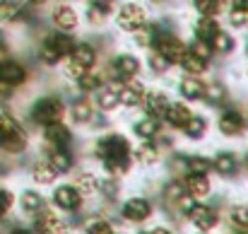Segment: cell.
I'll use <instances>...</instances> for the list:
<instances>
[{"label": "cell", "mask_w": 248, "mask_h": 234, "mask_svg": "<svg viewBox=\"0 0 248 234\" xmlns=\"http://www.w3.org/2000/svg\"><path fill=\"white\" fill-rule=\"evenodd\" d=\"M207 44H210V49H215L217 53H227V51H232V49H234V39H232L229 34H224L222 29H219V32L207 41Z\"/></svg>", "instance_id": "cell-33"}, {"label": "cell", "mask_w": 248, "mask_h": 234, "mask_svg": "<svg viewBox=\"0 0 248 234\" xmlns=\"http://www.w3.org/2000/svg\"><path fill=\"white\" fill-rule=\"evenodd\" d=\"M190 51H193L195 56H200V58H205V61H207V56H210V44H207V41H200V39H198V41H195V44L190 46Z\"/></svg>", "instance_id": "cell-46"}, {"label": "cell", "mask_w": 248, "mask_h": 234, "mask_svg": "<svg viewBox=\"0 0 248 234\" xmlns=\"http://www.w3.org/2000/svg\"><path fill=\"white\" fill-rule=\"evenodd\" d=\"M22 210L27 215H36L39 210H44V198L36 191H24L22 193Z\"/></svg>", "instance_id": "cell-28"}, {"label": "cell", "mask_w": 248, "mask_h": 234, "mask_svg": "<svg viewBox=\"0 0 248 234\" xmlns=\"http://www.w3.org/2000/svg\"><path fill=\"white\" fill-rule=\"evenodd\" d=\"M217 32H219V27H217V22H215L212 17H202V19L198 22V27H195V34H198L200 41H210Z\"/></svg>", "instance_id": "cell-32"}, {"label": "cell", "mask_w": 248, "mask_h": 234, "mask_svg": "<svg viewBox=\"0 0 248 234\" xmlns=\"http://www.w3.org/2000/svg\"><path fill=\"white\" fill-rule=\"evenodd\" d=\"M118 104H121V97H118V89L116 87H104L99 92V106L104 111H113Z\"/></svg>", "instance_id": "cell-30"}, {"label": "cell", "mask_w": 248, "mask_h": 234, "mask_svg": "<svg viewBox=\"0 0 248 234\" xmlns=\"http://www.w3.org/2000/svg\"><path fill=\"white\" fill-rule=\"evenodd\" d=\"M0 12H2V17H5V19H17V15H19V5H17V2H12V5H10V2L5 0V5L0 7Z\"/></svg>", "instance_id": "cell-45"}, {"label": "cell", "mask_w": 248, "mask_h": 234, "mask_svg": "<svg viewBox=\"0 0 248 234\" xmlns=\"http://www.w3.org/2000/svg\"><path fill=\"white\" fill-rule=\"evenodd\" d=\"M181 66H183V70H186V73H190V75H200V73H205L207 61H205V58H200V56H195L193 51H186V53H183V58H181Z\"/></svg>", "instance_id": "cell-25"}, {"label": "cell", "mask_w": 248, "mask_h": 234, "mask_svg": "<svg viewBox=\"0 0 248 234\" xmlns=\"http://www.w3.org/2000/svg\"><path fill=\"white\" fill-rule=\"evenodd\" d=\"M63 101L58 97H44L31 106V118L39 126H51V123H61L63 118Z\"/></svg>", "instance_id": "cell-3"}, {"label": "cell", "mask_w": 248, "mask_h": 234, "mask_svg": "<svg viewBox=\"0 0 248 234\" xmlns=\"http://www.w3.org/2000/svg\"><path fill=\"white\" fill-rule=\"evenodd\" d=\"M48 162H51V167L58 174H63V171H68L73 167V157H70V152L65 148H51L48 150Z\"/></svg>", "instance_id": "cell-21"}, {"label": "cell", "mask_w": 248, "mask_h": 234, "mask_svg": "<svg viewBox=\"0 0 248 234\" xmlns=\"http://www.w3.org/2000/svg\"><path fill=\"white\" fill-rule=\"evenodd\" d=\"M53 203H56V208H61L65 213H75L82 203V193L75 186H58L53 193Z\"/></svg>", "instance_id": "cell-9"}, {"label": "cell", "mask_w": 248, "mask_h": 234, "mask_svg": "<svg viewBox=\"0 0 248 234\" xmlns=\"http://www.w3.org/2000/svg\"><path fill=\"white\" fill-rule=\"evenodd\" d=\"M155 41V32L152 29H138V44L140 46H147Z\"/></svg>", "instance_id": "cell-48"}, {"label": "cell", "mask_w": 248, "mask_h": 234, "mask_svg": "<svg viewBox=\"0 0 248 234\" xmlns=\"http://www.w3.org/2000/svg\"><path fill=\"white\" fill-rule=\"evenodd\" d=\"M147 234H171V232H169L166 227H155V230H150Z\"/></svg>", "instance_id": "cell-51"}, {"label": "cell", "mask_w": 248, "mask_h": 234, "mask_svg": "<svg viewBox=\"0 0 248 234\" xmlns=\"http://www.w3.org/2000/svg\"><path fill=\"white\" fill-rule=\"evenodd\" d=\"M31 176H34V181H36V184L48 186V184H53V181L58 179V171L51 167V162H48V159H44V162H36V164H34Z\"/></svg>", "instance_id": "cell-20"}, {"label": "cell", "mask_w": 248, "mask_h": 234, "mask_svg": "<svg viewBox=\"0 0 248 234\" xmlns=\"http://www.w3.org/2000/svg\"><path fill=\"white\" fill-rule=\"evenodd\" d=\"M188 220L193 222L195 230L210 232L217 225V213H215V208H207V205H193L188 210Z\"/></svg>", "instance_id": "cell-10"}, {"label": "cell", "mask_w": 248, "mask_h": 234, "mask_svg": "<svg viewBox=\"0 0 248 234\" xmlns=\"http://www.w3.org/2000/svg\"><path fill=\"white\" fill-rule=\"evenodd\" d=\"M10 234H34V232H29V230H24V227H17V230H12Z\"/></svg>", "instance_id": "cell-52"}, {"label": "cell", "mask_w": 248, "mask_h": 234, "mask_svg": "<svg viewBox=\"0 0 248 234\" xmlns=\"http://www.w3.org/2000/svg\"><path fill=\"white\" fill-rule=\"evenodd\" d=\"M2 5H5V0H0V7H2Z\"/></svg>", "instance_id": "cell-56"}, {"label": "cell", "mask_w": 248, "mask_h": 234, "mask_svg": "<svg viewBox=\"0 0 248 234\" xmlns=\"http://www.w3.org/2000/svg\"><path fill=\"white\" fill-rule=\"evenodd\" d=\"M229 19H232V24H234V27H244V24L248 22V12L239 10V7H234V10H232V17H229Z\"/></svg>", "instance_id": "cell-47"}, {"label": "cell", "mask_w": 248, "mask_h": 234, "mask_svg": "<svg viewBox=\"0 0 248 234\" xmlns=\"http://www.w3.org/2000/svg\"><path fill=\"white\" fill-rule=\"evenodd\" d=\"M150 215H152V205H150V201H145V198H130V201H125V205H123V217L130 220V222H142V220H147Z\"/></svg>", "instance_id": "cell-12"}, {"label": "cell", "mask_w": 248, "mask_h": 234, "mask_svg": "<svg viewBox=\"0 0 248 234\" xmlns=\"http://www.w3.org/2000/svg\"><path fill=\"white\" fill-rule=\"evenodd\" d=\"M108 12H111V5L106 0H94V2L87 5V17L92 22H104L108 17Z\"/></svg>", "instance_id": "cell-29"}, {"label": "cell", "mask_w": 248, "mask_h": 234, "mask_svg": "<svg viewBox=\"0 0 248 234\" xmlns=\"http://www.w3.org/2000/svg\"><path fill=\"white\" fill-rule=\"evenodd\" d=\"M150 68H152L155 73H164L166 68H169V61H166L162 53H152V58H150Z\"/></svg>", "instance_id": "cell-44"}, {"label": "cell", "mask_w": 248, "mask_h": 234, "mask_svg": "<svg viewBox=\"0 0 248 234\" xmlns=\"http://www.w3.org/2000/svg\"><path fill=\"white\" fill-rule=\"evenodd\" d=\"M224 94H227V92H224V87H222V84H217V82L205 87V97H207L210 101H222V99H224Z\"/></svg>", "instance_id": "cell-43"}, {"label": "cell", "mask_w": 248, "mask_h": 234, "mask_svg": "<svg viewBox=\"0 0 248 234\" xmlns=\"http://www.w3.org/2000/svg\"><path fill=\"white\" fill-rule=\"evenodd\" d=\"M135 133L140 135V138H155L157 133H159V121L155 118V116H147V118H142V121H138L135 123Z\"/></svg>", "instance_id": "cell-31"}, {"label": "cell", "mask_w": 248, "mask_h": 234, "mask_svg": "<svg viewBox=\"0 0 248 234\" xmlns=\"http://www.w3.org/2000/svg\"><path fill=\"white\" fill-rule=\"evenodd\" d=\"M234 7H239V10L248 12V0H234Z\"/></svg>", "instance_id": "cell-50"}, {"label": "cell", "mask_w": 248, "mask_h": 234, "mask_svg": "<svg viewBox=\"0 0 248 234\" xmlns=\"http://www.w3.org/2000/svg\"><path fill=\"white\" fill-rule=\"evenodd\" d=\"M34 227H36V234H68L65 222L51 210H39Z\"/></svg>", "instance_id": "cell-8"}, {"label": "cell", "mask_w": 248, "mask_h": 234, "mask_svg": "<svg viewBox=\"0 0 248 234\" xmlns=\"http://www.w3.org/2000/svg\"><path fill=\"white\" fill-rule=\"evenodd\" d=\"M152 2H162V0H152Z\"/></svg>", "instance_id": "cell-57"}, {"label": "cell", "mask_w": 248, "mask_h": 234, "mask_svg": "<svg viewBox=\"0 0 248 234\" xmlns=\"http://www.w3.org/2000/svg\"><path fill=\"white\" fill-rule=\"evenodd\" d=\"M229 220L236 230H248V205H236L229 213Z\"/></svg>", "instance_id": "cell-37"}, {"label": "cell", "mask_w": 248, "mask_h": 234, "mask_svg": "<svg viewBox=\"0 0 248 234\" xmlns=\"http://www.w3.org/2000/svg\"><path fill=\"white\" fill-rule=\"evenodd\" d=\"M73 118H75L78 123H89V121H92V104H89L87 99L75 101V106H73Z\"/></svg>", "instance_id": "cell-36"}, {"label": "cell", "mask_w": 248, "mask_h": 234, "mask_svg": "<svg viewBox=\"0 0 248 234\" xmlns=\"http://www.w3.org/2000/svg\"><path fill=\"white\" fill-rule=\"evenodd\" d=\"M193 114H190V109L186 106V104H169V109H166V114H164V118H166V123L169 126H173V128H183V123L190 118Z\"/></svg>", "instance_id": "cell-18"}, {"label": "cell", "mask_w": 248, "mask_h": 234, "mask_svg": "<svg viewBox=\"0 0 248 234\" xmlns=\"http://www.w3.org/2000/svg\"><path fill=\"white\" fill-rule=\"evenodd\" d=\"M219 5L222 0H195V7L202 17H215L219 12Z\"/></svg>", "instance_id": "cell-40"}, {"label": "cell", "mask_w": 248, "mask_h": 234, "mask_svg": "<svg viewBox=\"0 0 248 234\" xmlns=\"http://www.w3.org/2000/svg\"><path fill=\"white\" fill-rule=\"evenodd\" d=\"M157 53L164 56L169 61V66L171 63H181V58L186 53V46H183L181 39H176L171 34H162V36H157Z\"/></svg>", "instance_id": "cell-7"}, {"label": "cell", "mask_w": 248, "mask_h": 234, "mask_svg": "<svg viewBox=\"0 0 248 234\" xmlns=\"http://www.w3.org/2000/svg\"><path fill=\"white\" fill-rule=\"evenodd\" d=\"M31 2H34V5H44L46 0H31Z\"/></svg>", "instance_id": "cell-54"}, {"label": "cell", "mask_w": 248, "mask_h": 234, "mask_svg": "<svg viewBox=\"0 0 248 234\" xmlns=\"http://www.w3.org/2000/svg\"><path fill=\"white\" fill-rule=\"evenodd\" d=\"M24 80H27V70H24L19 63H15V61H2V63H0V82H2V84L17 87V84H22Z\"/></svg>", "instance_id": "cell-14"}, {"label": "cell", "mask_w": 248, "mask_h": 234, "mask_svg": "<svg viewBox=\"0 0 248 234\" xmlns=\"http://www.w3.org/2000/svg\"><path fill=\"white\" fill-rule=\"evenodd\" d=\"M104 167L111 176H125L130 171V157H113V159H104Z\"/></svg>", "instance_id": "cell-27"}, {"label": "cell", "mask_w": 248, "mask_h": 234, "mask_svg": "<svg viewBox=\"0 0 248 234\" xmlns=\"http://www.w3.org/2000/svg\"><path fill=\"white\" fill-rule=\"evenodd\" d=\"M183 133L190 138V140H200L205 133H207V121L202 116H190L186 123H183Z\"/></svg>", "instance_id": "cell-24"}, {"label": "cell", "mask_w": 248, "mask_h": 234, "mask_svg": "<svg viewBox=\"0 0 248 234\" xmlns=\"http://www.w3.org/2000/svg\"><path fill=\"white\" fill-rule=\"evenodd\" d=\"M219 131L227 138H236V135H241L246 131V121H244V116L239 111H224L219 116Z\"/></svg>", "instance_id": "cell-11"}, {"label": "cell", "mask_w": 248, "mask_h": 234, "mask_svg": "<svg viewBox=\"0 0 248 234\" xmlns=\"http://www.w3.org/2000/svg\"><path fill=\"white\" fill-rule=\"evenodd\" d=\"M96 155L101 159H113V157H130V143L128 138L118 133H108L96 143Z\"/></svg>", "instance_id": "cell-5"}, {"label": "cell", "mask_w": 248, "mask_h": 234, "mask_svg": "<svg viewBox=\"0 0 248 234\" xmlns=\"http://www.w3.org/2000/svg\"><path fill=\"white\" fill-rule=\"evenodd\" d=\"M12 205H15V193L10 188H0V215L10 213Z\"/></svg>", "instance_id": "cell-41"}, {"label": "cell", "mask_w": 248, "mask_h": 234, "mask_svg": "<svg viewBox=\"0 0 248 234\" xmlns=\"http://www.w3.org/2000/svg\"><path fill=\"white\" fill-rule=\"evenodd\" d=\"M53 22H56L58 29H63V32H73V29L78 27V12H75L70 5H61V7L53 10Z\"/></svg>", "instance_id": "cell-17"}, {"label": "cell", "mask_w": 248, "mask_h": 234, "mask_svg": "<svg viewBox=\"0 0 248 234\" xmlns=\"http://www.w3.org/2000/svg\"><path fill=\"white\" fill-rule=\"evenodd\" d=\"M186 167H188L193 174H207L210 167H212V162H210L207 157H188V159H186Z\"/></svg>", "instance_id": "cell-39"}, {"label": "cell", "mask_w": 248, "mask_h": 234, "mask_svg": "<svg viewBox=\"0 0 248 234\" xmlns=\"http://www.w3.org/2000/svg\"><path fill=\"white\" fill-rule=\"evenodd\" d=\"M210 188H212V184H210L207 174H190L186 179V193L193 198H205L210 193Z\"/></svg>", "instance_id": "cell-16"}, {"label": "cell", "mask_w": 248, "mask_h": 234, "mask_svg": "<svg viewBox=\"0 0 248 234\" xmlns=\"http://www.w3.org/2000/svg\"><path fill=\"white\" fill-rule=\"evenodd\" d=\"M116 73L123 75V78H135V75L140 73V61H138L135 56L123 53V56L116 58Z\"/></svg>", "instance_id": "cell-23"}, {"label": "cell", "mask_w": 248, "mask_h": 234, "mask_svg": "<svg viewBox=\"0 0 248 234\" xmlns=\"http://www.w3.org/2000/svg\"><path fill=\"white\" fill-rule=\"evenodd\" d=\"M133 155H135V159H138L140 164H155V162L159 159V148H155V145L145 143V145H140Z\"/></svg>", "instance_id": "cell-34"}, {"label": "cell", "mask_w": 248, "mask_h": 234, "mask_svg": "<svg viewBox=\"0 0 248 234\" xmlns=\"http://www.w3.org/2000/svg\"><path fill=\"white\" fill-rule=\"evenodd\" d=\"M46 140L51 143V148H68L70 145V131L61 123H51V126H46Z\"/></svg>", "instance_id": "cell-19"}, {"label": "cell", "mask_w": 248, "mask_h": 234, "mask_svg": "<svg viewBox=\"0 0 248 234\" xmlns=\"http://www.w3.org/2000/svg\"><path fill=\"white\" fill-rule=\"evenodd\" d=\"M78 82H80V89H82V92H94V89L101 87V75L87 70V73H82V75L78 78Z\"/></svg>", "instance_id": "cell-38"}, {"label": "cell", "mask_w": 248, "mask_h": 234, "mask_svg": "<svg viewBox=\"0 0 248 234\" xmlns=\"http://www.w3.org/2000/svg\"><path fill=\"white\" fill-rule=\"evenodd\" d=\"M5 53H7V51H5V46L0 44V63H2V58H5Z\"/></svg>", "instance_id": "cell-53"}, {"label": "cell", "mask_w": 248, "mask_h": 234, "mask_svg": "<svg viewBox=\"0 0 248 234\" xmlns=\"http://www.w3.org/2000/svg\"><path fill=\"white\" fill-rule=\"evenodd\" d=\"M181 193H186V188H181L178 184H171V186L166 188V198H171V201H176Z\"/></svg>", "instance_id": "cell-49"}, {"label": "cell", "mask_w": 248, "mask_h": 234, "mask_svg": "<svg viewBox=\"0 0 248 234\" xmlns=\"http://www.w3.org/2000/svg\"><path fill=\"white\" fill-rule=\"evenodd\" d=\"M181 94H183L186 99H190V101L202 99V97H205V84L195 78H186L181 82Z\"/></svg>", "instance_id": "cell-26"}, {"label": "cell", "mask_w": 248, "mask_h": 234, "mask_svg": "<svg viewBox=\"0 0 248 234\" xmlns=\"http://www.w3.org/2000/svg\"><path fill=\"white\" fill-rule=\"evenodd\" d=\"M145 22H147V15H145V10H142L140 5H135V2H125V5L118 10V27L125 29V32H138V29L145 27Z\"/></svg>", "instance_id": "cell-6"}, {"label": "cell", "mask_w": 248, "mask_h": 234, "mask_svg": "<svg viewBox=\"0 0 248 234\" xmlns=\"http://www.w3.org/2000/svg\"><path fill=\"white\" fill-rule=\"evenodd\" d=\"M142 104H145V111L150 114V116H155V118H162L166 114V109H169V99H166V94L162 92H150V94H145V99H142Z\"/></svg>", "instance_id": "cell-15"}, {"label": "cell", "mask_w": 248, "mask_h": 234, "mask_svg": "<svg viewBox=\"0 0 248 234\" xmlns=\"http://www.w3.org/2000/svg\"><path fill=\"white\" fill-rule=\"evenodd\" d=\"M73 49H75V44H73V39H70L68 34H51V36H46V41H44L41 61L48 63V66H56L61 58L70 56Z\"/></svg>", "instance_id": "cell-2"}, {"label": "cell", "mask_w": 248, "mask_h": 234, "mask_svg": "<svg viewBox=\"0 0 248 234\" xmlns=\"http://www.w3.org/2000/svg\"><path fill=\"white\" fill-rule=\"evenodd\" d=\"M0 148L10 155H19L27 148V133L19 121L5 111H0Z\"/></svg>", "instance_id": "cell-1"}, {"label": "cell", "mask_w": 248, "mask_h": 234, "mask_svg": "<svg viewBox=\"0 0 248 234\" xmlns=\"http://www.w3.org/2000/svg\"><path fill=\"white\" fill-rule=\"evenodd\" d=\"M212 169H217L222 176H234L239 164H236V157L232 152H219V155L212 159Z\"/></svg>", "instance_id": "cell-22"}, {"label": "cell", "mask_w": 248, "mask_h": 234, "mask_svg": "<svg viewBox=\"0 0 248 234\" xmlns=\"http://www.w3.org/2000/svg\"><path fill=\"white\" fill-rule=\"evenodd\" d=\"M239 232H241V234H248V230H239Z\"/></svg>", "instance_id": "cell-55"}, {"label": "cell", "mask_w": 248, "mask_h": 234, "mask_svg": "<svg viewBox=\"0 0 248 234\" xmlns=\"http://www.w3.org/2000/svg\"><path fill=\"white\" fill-rule=\"evenodd\" d=\"M75 188H78L82 196H92V193L99 188V179H96L94 174H80V176H78Z\"/></svg>", "instance_id": "cell-35"}, {"label": "cell", "mask_w": 248, "mask_h": 234, "mask_svg": "<svg viewBox=\"0 0 248 234\" xmlns=\"http://www.w3.org/2000/svg\"><path fill=\"white\" fill-rule=\"evenodd\" d=\"M145 94H147V92H145V84L138 82V80H128V82L123 84V89H118L121 104H125V106H138V104H142Z\"/></svg>", "instance_id": "cell-13"}, {"label": "cell", "mask_w": 248, "mask_h": 234, "mask_svg": "<svg viewBox=\"0 0 248 234\" xmlns=\"http://www.w3.org/2000/svg\"><path fill=\"white\" fill-rule=\"evenodd\" d=\"M94 61H96V53H94V49H92L89 44L75 46L73 53H70V61H68V66H65V75H68V78H80L82 73H87V70L94 66Z\"/></svg>", "instance_id": "cell-4"}, {"label": "cell", "mask_w": 248, "mask_h": 234, "mask_svg": "<svg viewBox=\"0 0 248 234\" xmlns=\"http://www.w3.org/2000/svg\"><path fill=\"white\" fill-rule=\"evenodd\" d=\"M87 234H113V227L106 220H96V222L87 225Z\"/></svg>", "instance_id": "cell-42"}]
</instances>
